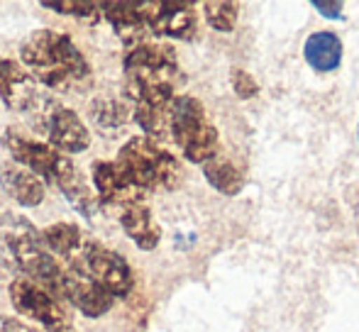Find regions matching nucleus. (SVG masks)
Segmentation results:
<instances>
[{
	"label": "nucleus",
	"mask_w": 359,
	"mask_h": 332,
	"mask_svg": "<svg viewBox=\"0 0 359 332\" xmlns=\"http://www.w3.org/2000/svg\"><path fill=\"white\" fill-rule=\"evenodd\" d=\"M0 264L62 298L64 266L47 249L42 233L18 213H0Z\"/></svg>",
	"instance_id": "1"
},
{
	"label": "nucleus",
	"mask_w": 359,
	"mask_h": 332,
	"mask_svg": "<svg viewBox=\"0 0 359 332\" xmlns=\"http://www.w3.org/2000/svg\"><path fill=\"white\" fill-rule=\"evenodd\" d=\"M22 67L39 85L52 90H74L90 78V67L72 37L54 29H37L20 47Z\"/></svg>",
	"instance_id": "2"
},
{
	"label": "nucleus",
	"mask_w": 359,
	"mask_h": 332,
	"mask_svg": "<svg viewBox=\"0 0 359 332\" xmlns=\"http://www.w3.org/2000/svg\"><path fill=\"white\" fill-rule=\"evenodd\" d=\"M123 69L133 105L171 108L179 81V59L169 44H135L125 57Z\"/></svg>",
	"instance_id": "3"
},
{
	"label": "nucleus",
	"mask_w": 359,
	"mask_h": 332,
	"mask_svg": "<svg viewBox=\"0 0 359 332\" xmlns=\"http://www.w3.org/2000/svg\"><path fill=\"white\" fill-rule=\"evenodd\" d=\"M169 132L184 157L194 164H205L217 157L220 139L205 115V108L194 95H176L169 108Z\"/></svg>",
	"instance_id": "4"
},
{
	"label": "nucleus",
	"mask_w": 359,
	"mask_h": 332,
	"mask_svg": "<svg viewBox=\"0 0 359 332\" xmlns=\"http://www.w3.org/2000/svg\"><path fill=\"white\" fill-rule=\"evenodd\" d=\"M115 164L144 193L156 188H174L176 181L181 179V166L174 159V154L161 149L149 137L128 139Z\"/></svg>",
	"instance_id": "5"
},
{
	"label": "nucleus",
	"mask_w": 359,
	"mask_h": 332,
	"mask_svg": "<svg viewBox=\"0 0 359 332\" xmlns=\"http://www.w3.org/2000/svg\"><path fill=\"white\" fill-rule=\"evenodd\" d=\"M0 142L8 149V154L13 157L15 164L25 166V169L32 171L34 176H39L44 184H52L57 191L62 188L72 176L79 174L76 164L67 154L57 152V149L49 147L47 142H39V139L20 132L18 127H10L8 132L3 134Z\"/></svg>",
	"instance_id": "6"
},
{
	"label": "nucleus",
	"mask_w": 359,
	"mask_h": 332,
	"mask_svg": "<svg viewBox=\"0 0 359 332\" xmlns=\"http://www.w3.org/2000/svg\"><path fill=\"white\" fill-rule=\"evenodd\" d=\"M34 118L44 127L47 144L57 152L69 157V154H81L90 147V130L86 127L79 113H74L72 108H64V105L54 103L49 98L44 108L34 113Z\"/></svg>",
	"instance_id": "7"
},
{
	"label": "nucleus",
	"mask_w": 359,
	"mask_h": 332,
	"mask_svg": "<svg viewBox=\"0 0 359 332\" xmlns=\"http://www.w3.org/2000/svg\"><path fill=\"white\" fill-rule=\"evenodd\" d=\"M79 271H86V274L98 286H103L113 298H125L135 286V274H133V269H130L128 259L98 242L86 244Z\"/></svg>",
	"instance_id": "8"
},
{
	"label": "nucleus",
	"mask_w": 359,
	"mask_h": 332,
	"mask_svg": "<svg viewBox=\"0 0 359 332\" xmlns=\"http://www.w3.org/2000/svg\"><path fill=\"white\" fill-rule=\"evenodd\" d=\"M10 300H13L15 310L20 315L42 325L44 332L69 328L67 313H64L57 296H52L49 291H44L42 286L32 284V281L22 279V276L10 284Z\"/></svg>",
	"instance_id": "9"
},
{
	"label": "nucleus",
	"mask_w": 359,
	"mask_h": 332,
	"mask_svg": "<svg viewBox=\"0 0 359 332\" xmlns=\"http://www.w3.org/2000/svg\"><path fill=\"white\" fill-rule=\"evenodd\" d=\"M0 100L15 113L34 115L44 108L49 95L29 76L22 64L13 59H0Z\"/></svg>",
	"instance_id": "10"
},
{
	"label": "nucleus",
	"mask_w": 359,
	"mask_h": 332,
	"mask_svg": "<svg viewBox=\"0 0 359 332\" xmlns=\"http://www.w3.org/2000/svg\"><path fill=\"white\" fill-rule=\"evenodd\" d=\"M144 27L151 34L171 39H194L196 37V13L191 3L176 0H151L142 3Z\"/></svg>",
	"instance_id": "11"
},
{
	"label": "nucleus",
	"mask_w": 359,
	"mask_h": 332,
	"mask_svg": "<svg viewBox=\"0 0 359 332\" xmlns=\"http://www.w3.org/2000/svg\"><path fill=\"white\" fill-rule=\"evenodd\" d=\"M62 298L81 310L86 318H100L113 308V296L98 286L86 271L64 269L62 279Z\"/></svg>",
	"instance_id": "12"
},
{
	"label": "nucleus",
	"mask_w": 359,
	"mask_h": 332,
	"mask_svg": "<svg viewBox=\"0 0 359 332\" xmlns=\"http://www.w3.org/2000/svg\"><path fill=\"white\" fill-rule=\"evenodd\" d=\"M93 191L98 195V203L113 205V208H128V205H137L144 200V191H140L123 171L118 169L115 162H95L93 164Z\"/></svg>",
	"instance_id": "13"
},
{
	"label": "nucleus",
	"mask_w": 359,
	"mask_h": 332,
	"mask_svg": "<svg viewBox=\"0 0 359 332\" xmlns=\"http://www.w3.org/2000/svg\"><path fill=\"white\" fill-rule=\"evenodd\" d=\"M0 188L22 208H34L44 200V181L15 162L0 166Z\"/></svg>",
	"instance_id": "14"
},
{
	"label": "nucleus",
	"mask_w": 359,
	"mask_h": 332,
	"mask_svg": "<svg viewBox=\"0 0 359 332\" xmlns=\"http://www.w3.org/2000/svg\"><path fill=\"white\" fill-rule=\"evenodd\" d=\"M100 15L110 22V27L123 37L128 47L140 44L144 34V18H142V3L133 0H108L100 3Z\"/></svg>",
	"instance_id": "15"
},
{
	"label": "nucleus",
	"mask_w": 359,
	"mask_h": 332,
	"mask_svg": "<svg viewBox=\"0 0 359 332\" xmlns=\"http://www.w3.org/2000/svg\"><path fill=\"white\" fill-rule=\"evenodd\" d=\"M342 39L335 32H313L303 44V59L316 74H332L342 67Z\"/></svg>",
	"instance_id": "16"
},
{
	"label": "nucleus",
	"mask_w": 359,
	"mask_h": 332,
	"mask_svg": "<svg viewBox=\"0 0 359 332\" xmlns=\"http://www.w3.org/2000/svg\"><path fill=\"white\" fill-rule=\"evenodd\" d=\"M42 240L47 249L54 256H62L69 261V269H81V259L86 251V237L74 223H54L42 233Z\"/></svg>",
	"instance_id": "17"
},
{
	"label": "nucleus",
	"mask_w": 359,
	"mask_h": 332,
	"mask_svg": "<svg viewBox=\"0 0 359 332\" xmlns=\"http://www.w3.org/2000/svg\"><path fill=\"white\" fill-rule=\"evenodd\" d=\"M120 225H123L125 235H128V237L144 251H151L161 240L159 225L154 223L151 210L147 208L144 203L128 205V208L120 210Z\"/></svg>",
	"instance_id": "18"
},
{
	"label": "nucleus",
	"mask_w": 359,
	"mask_h": 332,
	"mask_svg": "<svg viewBox=\"0 0 359 332\" xmlns=\"http://www.w3.org/2000/svg\"><path fill=\"white\" fill-rule=\"evenodd\" d=\"M88 115L93 120V125L103 132H115L123 125L130 123L133 118V108L128 100L115 98V95H98L93 103L88 105Z\"/></svg>",
	"instance_id": "19"
},
{
	"label": "nucleus",
	"mask_w": 359,
	"mask_h": 332,
	"mask_svg": "<svg viewBox=\"0 0 359 332\" xmlns=\"http://www.w3.org/2000/svg\"><path fill=\"white\" fill-rule=\"evenodd\" d=\"M203 176L210 186L222 195H237L245 186V174L227 159H210L203 164Z\"/></svg>",
	"instance_id": "20"
},
{
	"label": "nucleus",
	"mask_w": 359,
	"mask_h": 332,
	"mask_svg": "<svg viewBox=\"0 0 359 332\" xmlns=\"http://www.w3.org/2000/svg\"><path fill=\"white\" fill-rule=\"evenodd\" d=\"M203 15H205V22L215 29V32H232L237 25V18H240V8L237 3L232 0H208L203 5Z\"/></svg>",
	"instance_id": "21"
},
{
	"label": "nucleus",
	"mask_w": 359,
	"mask_h": 332,
	"mask_svg": "<svg viewBox=\"0 0 359 332\" xmlns=\"http://www.w3.org/2000/svg\"><path fill=\"white\" fill-rule=\"evenodd\" d=\"M133 120L144 130L149 139L164 137L169 130V108H149V105H133Z\"/></svg>",
	"instance_id": "22"
},
{
	"label": "nucleus",
	"mask_w": 359,
	"mask_h": 332,
	"mask_svg": "<svg viewBox=\"0 0 359 332\" xmlns=\"http://www.w3.org/2000/svg\"><path fill=\"white\" fill-rule=\"evenodd\" d=\"M42 8H49L59 15H74V18L83 20H98L100 15V3H88V0H44Z\"/></svg>",
	"instance_id": "23"
},
{
	"label": "nucleus",
	"mask_w": 359,
	"mask_h": 332,
	"mask_svg": "<svg viewBox=\"0 0 359 332\" xmlns=\"http://www.w3.org/2000/svg\"><path fill=\"white\" fill-rule=\"evenodd\" d=\"M232 90L237 93V98L247 100V98H255V95L259 93V85H257V81L245 71V69H232Z\"/></svg>",
	"instance_id": "24"
},
{
	"label": "nucleus",
	"mask_w": 359,
	"mask_h": 332,
	"mask_svg": "<svg viewBox=\"0 0 359 332\" xmlns=\"http://www.w3.org/2000/svg\"><path fill=\"white\" fill-rule=\"evenodd\" d=\"M313 8L318 10V13L323 15V18H327V20H337V22H340V20H345V15H342V10H345V5L340 3V0H337V3H323V0H313Z\"/></svg>",
	"instance_id": "25"
},
{
	"label": "nucleus",
	"mask_w": 359,
	"mask_h": 332,
	"mask_svg": "<svg viewBox=\"0 0 359 332\" xmlns=\"http://www.w3.org/2000/svg\"><path fill=\"white\" fill-rule=\"evenodd\" d=\"M0 332H37V330L27 328V325L18 323V320H13V318H8V315L0 313Z\"/></svg>",
	"instance_id": "26"
},
{
	"label": "nucleus",
	"mask_w": 359,
	"mask_h": 332,
	"mask_svg": "<svg viewBox=\"0 0 359 332\" xmlns=\"http://www.w3.org/2000/svg\"><path fill=\"white\" fill-rule=\"evenodd\" d=\"M52 332H74L72 328H62V330H52Z\"/></svg>",
	"instance_id": "27"
},
{
	"label": "nucleus",
	"mask_w": 359,
	"mask_h": 332,
	"mask_svg": "<svg viewBox=\"0 0 359 332\" xmlns=\"http://www.w3.org/2000/svg\"><path fill=\"white\" fill-rule=\"evenodd\" d=\"M357 134H359V125H357Z\"/></svg>",
	"instance_id": "28"
}]
</instances>
